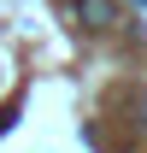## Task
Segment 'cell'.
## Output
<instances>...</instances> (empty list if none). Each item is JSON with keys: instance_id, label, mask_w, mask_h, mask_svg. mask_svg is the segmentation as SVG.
Masks as SVG:
<instances>
[{"instance_id": "1", "label": "cell", "mask_w": 147, "mask_h": 153, "mask_svg": "<svg viewBox=\"0 0 147 153\" xmlns=\"http://www.w3.org/2000/svg\"><path fill=\"white\" fill-rule=\"evenodd\" d=\"M76 18H88L94 30H106L112 24V0H76Z\"/></svg>"}]
</instances>
